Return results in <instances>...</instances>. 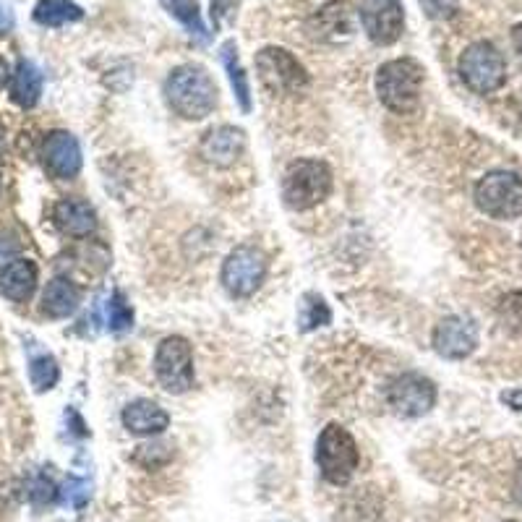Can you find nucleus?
<instances>
[{"label":"nucleus","instance_id":"nucleus-1","mask_svg":"<svg viewBox=\"0 0 522 522\" xmlns=\"http://www.w3.org/2000/svg\"><path fill=\"white\" fill-rule=\"evenodd\" d=\"M162 92H165L168 108L175 115H181L183 121H204L207 115L215 113L220 100L217 81L199 63H183L173 68Z\"/></svg>","mask_w":522,"mask_h":522},{"label":"nucleus","instance_id":"nucleus-2","mask_svg":"<svg viewBox=\"0 0 522 522\" xmlns=\"http://www.w3.org/2000/svg\"><path fill=\"white\" fill-rule=\"evenodd\" d=\"M335 188V175L324 160L301 157L293 160L282 175V201L293 212H308L329 199Z\"/></svg>","mask_w":522,"mask_h":522},{"label":"nucleus","instance_id":"nucleus-3","mask_svg":"<svg viewBox=\"0 0 522 522\" xmlns=\"http://www.w3.org/2000/svg\"><path fill=\"white\" fill-rule=\"evenodd\" d=\"M426 71L413 58H395L376 71V97L384 108L397 115L413 113L421 105Z\"/></svg>","mask_w":522,"mask_h":522},{"label":"nucleus","instance_id":"nucleus-4","mask_svg":"<svg viewBox=\"0 0 522 522\" xmlns=\"http://www.w3.org/2000/svg\"><path fill=\"white\" fill-rule=\"evenodd\" d=\"M316 465L319 473L332 486H345L353 481L355 470L361 465V449L353 434L340 423H327L316 439Z\"/></svg>","mask_w":522,"mask_h":522},{"label":"nucleus","instance_id":"nucleus-5","mask_svg":"<svg viewBox=\"0 0 522 522\" xmlns=\"http://www.w3.org/2000/svg\"><path fill=\"white\" fill-rule=\"evenodd\" d=\"M457 74L470 92L494 94L507 81V61L494 42L478 40L465 47V53L460 55Z\"/></svg>","mask_w":522,"mask_h":522},{"label":"nucleus","instance_id":"nucleus-6","mask_svg":"<svg viewBox=\"0 0 522 522\" xmlns=\"http://www.w3.org/2000/svg\"><path fill=\"white\" fill-rule=\"evenodd\" d=\"M261 87L275 97H293L308 87V71L288 47L267 45L254 58Z\"/></svg>","mask_w":522,"mask_h":522},{"label":"nucleus","instance_id":"nucleus-7","mask_svg":"<svg viewBox=\"0 0 522 522\" xmlns=\"http://www.w3.org/2000/svg\"><path fill=\"white\" fill-rule=\"evenodd\" d=\"M269 272V259L259 246L243 243L235 246L222 261L220 282L230 298H251L264 285Z\"/></svg>","mask_w":522,"mask_h":522},{"label":"nucleus","instance_id":"nucleus-8","mask_svg":"<svg viewBox=\"0 0 522 522\" xmlns=\"http://www.w3.org/2000/svg\"><path fill=\"white\" fill-rule=\"evenodd\" d=\"M476 207L494 220L522 217V178L512 170H491L476 183Z\"/></svg>","mask_w":522,"mask_h":522},{"label":"nucleus","instance_id":"nucleus-9","mask_svg":"<svg viewBox=\"0 0 522 522\" xmlns=\"http://www.w3.org/2000/svg\"><path fill=\"white\" fill-rule=\"evenodd\" d=\"M154 376L170 395H186L194 387V348L181 335H170L154 350Z\"/></svg>","mask_w":522,"mask_h":522},{"label":"nucleus","instance_id":"nucleus-10","mask_svg":"<svg viewBox=\"0 0 522 522\" xmlns=\"http://www.w3.org/2000/svg\"><path fill=\"white\" fill-rule=\"evenodd\" d=\"M436 397H439L436 384L418 371H405V374L395 376L384 389L387 405L392 408V413L402 415V418L426 415L436 405Z\"/></svg>","mask_w":522,"mask_h":522},{"label":"nucleus","instance_id":"nucleus-11","mask_svg":"<svg viewBox=\"0 0 522 522\" xmlns=\"http://www.w3.org/2000/svg\"><path fill=\"white\" fill-rule=\"evenodd\" d=\"M358 19L374 45L389 47L395 45L405 29V6L402 0H361Z\"/></svg>","mask_w":522,"mask_h":522},{"label":"nucleus","instance_id":"nucleus-12","mask_svg":"<svg viewBox=\"0 0 522 522\" xmlns=\"http://www.w3.org/2000/svg\"><path fill=\"white\" fill-rule=\"evenodd\" d=\"M42 168L50 178L55 181H71L81 173V144L74 134L68 131H50V134L42 139L40 147Z\"/></svg>","mask_w":522,"mask_h":522},{"label":"nucleus","instance_id":"nucleus-13","mask_svg":"<svg viewBox=\"0 0 522 522\" xmlns=\"http://www.w3.org/2000/svg\"><path fill=\"white\" fill-rule=\"evenodd\" d=\"M436 355L447 361H465L478 348V327L468 316H444L431 335Z\"/></svg>","mask_w":522,"mask_h":522},{"label":"nucleus","instance_id":"nucleus-14","mask_svg":"<svg viewBox=\"0 0 522 522\" xmlns=\"http://www.w3.org/2000/svg\"><path fill=\"white\" fill-rule=\"evenodd\" d=\"M246 152V131L238 126L209 128L199 141V157L215 168H233Z\"/></svg>","mask_w":522,"mask_h":522},{"label":"nucleus","instance_id":"nucleus-15","mask_svg":"<svg viewBox=\"0 0 522 522\" xmlns=\"http://www.w3.org/2000/svg\"><path fill=\"white\" fill-rule=\"evenodd\" d=\"M123 429L134 436H160L165 434V429L170 426V413L162 408L160 402L147 400V397H139V400L128 402L121 413Z\"/></svg>","mask_w":522,"mask_h":522},{"label":"nucleus","instance_id":"nucleus-16","mask_svg":"<svg viewBox=\"0 0 522 522\" xmlns=\"http://www.w3.org/2000/svg\"><path fill=\"white\" fill-rule=\"evenodd\" d=\"M53 220L58 230L71 238H89L97 230V215L89 201L79 199V196H66L55 204Z\"/></svg>","mask_w":522,"mask_h":522},{"label":"nucleus","instance_id":"nucleus-17","mask_svg":"<svg viewBox=\"0 0 522 522\" xmlns=\"http://www.w3.org/2000/svg\"><path fill=\"white\" fill-rule=\"evenodd\" d=\"M37 282H40L37 264L32 259H14L0 272V293L6 295L8 301L24 303L34 295Z\"/></svg>","mask_w":522,"mask_h":522},{"label":"nucleus","instance_id":"nucleus-18","mask_svg":"<svg viewBox=\"0 0 522 522\" xmlns=\"http://www.w3.org/2000/svg\"><path fill=\"white\" fill-rule=\"evenodd\" d=\"M81 303V290L76 288L74 282L66 280V277H55L45 285L42 290V303L40 311L47 319H68L71 314H76V308Z\"/></svg>","mask_w":522,"mask_h":522},{"label":"nucleus","instance_id":"nucleus-19","mask_svg":"<svg viewBox=\"0 0 522 522\" xmlns=\"http://www.w3.org/2000/svg\"><path fill=\"white\" fill-rule=\"evenodd\" d=\"M42 71L32 61H19L11 76V100L24 110H32L42 97Z\"/></svg>","mask_w":522,"mask_h":522},{"label":"nucleus","instance_id":"nucleus-20","mask_svg":"<svg viewBox=\"0 0 522 522\" xmlns=\"http://www.w3.org/2000/svg\"><path fill=\"white\" fill-rule=\"evenodd\" d=\"M220 61L228 71V79H230V87L235 92V100L241 105L243 113H251V84H248V76L243 71V63H241V55H238V45L233 40H228L225 45L220 47Z\"/></svg>","mask_w":522,"mask_h":522},{"label":"nucleus","instance_id":"nucleus-21","mask_svg":"<svg viewBox=\"0 0 522 522\" xmlns=\"http://www.w3.org/2000/svg\"><path fill=\"white\" fill-rule=\"evenodd\" d=\"M316 27H319V37L322 40H342V37H350L353 34V21H350V8L348 3H327V6L319 8V14L314 16Z\"/></svg>","mask_w":522,"mask_h":522},{"label":"nucleus","instance_id":"nucleus-22","mask_svg":"<svg viewBox=\"0 0 522 522\" xmlns=\"http://www.w3.org/2000/svg\"><path fill=\"white\" fill-rule=\"evenodd\" d=\"M34 21L42 27H68L76 21L84 19L81 6H76L74 0H40L34 6Z\"/></svg>","mask_w":522,"mask_h":522},{"label":"nucleus","instance_id":"nucleus-23","mask_svg":"<svg viewBox=\"0 0 522 522\" xmlns=\"http://www.w3.org/2000/svg\"><path fill=\"white\" fill-rule=\"evenodd\" d=\"M332 324V308L319 293H303L298 303V329L301 332H316V329Z\"/></svg>","mask_w":522,"mask_h":522},{"label":"nucleus","instance_id":"nucleus-24","mask_svg":"<svg viewBox=\"0 0 522 522\" xmlns=\"http://www.w3.org/2000/svg\"><path fill=\"white\" fill-rule=\"evenodd\" d=\"M173 457H175L173 444L162 442V439H152V442H147V444H139V447L134 449L131 460H134L136 465L144 470H160V468H165V465H170Z\"/></svg>","mask_w":522,"mask_h":522},{"label":"nucleus","instance_id":"nucleus-25","mask_svg":"<svg viewBox=\"0 0 522 522\" xmlns=\"http://www.w3.org/2000/svg\"><path fill=\"white\" fill-rule=\"evenodd\" d=\"M29 379H32V387L37 392H50L58 384V379H61V366H58V361L50 353L32 355V361H29Z\"/></svg>","mask_w":522,"mask_h":522},{"label":"nucleus","instance_id":"nucleus-26","mask_svg":"<svg viewBox=\"0 0 522 522\" xmlns=\"http://www.w3.org/2000/svg\"><path fill=\"white\" fill-rule=\"evenodd\" d=\"M134 327V306L126 301L121 290H115L108 301V329L115 335H123Z\"/></svg>","mask_w":522,"mask_h":522},{"label":"nucleus","instance_id":"nucleus-27","mask_svg":"<svg viewBox=\"0 0 522 522\" xmlns=\"http://www.w3.org/2000/svg\"><path fill=\"white\" fill-rule=\"evenodd\" d=\"M162 3H165V8H168L175 19L181 21L183 27H188L194 34H204V24H201L196 0H162Z\"/></svg>","mask_w":522,"mask_h":522},{"label":"nucleus","instance_id":"nucleus-28","mask_svg":"<svg viewBox=\"0 0 522 522\" xmlns=\"http://www.w3.org/2000/svg\"><path fill=\"white\" fill-rule=\"evenodd\" d=\"M499 319H502L509 329L522 332V290L507 293L502 301H499Z\"/></svg>","mask_w":522,"mask_h":522},{"label":"nucleus","instance_id":"nucleus-29","mask_svg":"<svg viewBox=\"0 0 522 522\" xmlns=\"http://www.w3.org/2000/svg\"><path fill=\"white\" fill-rule=\"evenodd\" d=\"M29 496H32L34 504H50V502H55L58 489H55V483L50 481L47 476H37L34 478L32 486H29Z\"/></svg>","mask_w":522,"mask_h":522},{"label":"nucleus","instance_id":"nucleus-30","mask_svg":"<svg viewBox=\"0 0 522 522\" xmlns=\"http://www.w3.org/2000/svg\"><path fill=\"white\" fill-rule=\"evenodd\" d=\"M66 499L74 504L76 509H81L89 499V483L81 481V478H68L66 483Z\"/></svg>","mask_w":522,"mask_h":522},{"label":"nucleus","instance_id":"nucleus-31","mask_svg":"<svg viewBox=\"0 0 522 522\" xmlns=\"http://www.w3.org/2000/svg\"><path fill=\"white\" fill-rule=\"evenodd\" d=\"M238 3H241V0H212L209 11H212V24H215V29L220 27V24H225V21L233 19Z\"/></svg>","mask_w":522,"mask_h":522},{"label":"nucleus","instance_id":"nucleus-32","mask_svg":"<svg viewBox=\"0 0 522 522\" xmlns=\"http://www.w3.org/2000/svg\"><path fill=\"white\" fill-rule=\"evenodd\" d=\"M421 3L431 19H444V16L455 14L457 8V0H421Z\"/></svg>","mask_w":522,"mask_h":522},{"label":"nucleus","instance_id":"nucleus-33","mask_svg":"<svg viewBox=\"0 0 522 522\" xmlns=\"http://www.w3.org/2000/svg\"><path fill=\"white\" fill-rule=\"evenodd\" d=\"M502 402L507 405V408L515 410V413H522V387L507 389V392H502Z\"/></svg>","mask_w":522,"mask_h":522},{"label":"nucleus","instance_id":"nucleus-34","mask_svg":"<svg viewBox=\"0 0 522 522\" xmlns=\"http://www.w3.org/2000/svg\"><path fill=\"white\" fill-rule=\"evenodd\" d=\"M11 29H14V16H11V11L0 3V34H8Z\"/></svg>","mask_w":522,"mask_h":522},{"label":"nucleus","instance_id":"nucleus-35","mask_svg":"<svg viewBox=\"0 0 522 522\" xmlns=\"http://www.w3.org/2000/svg\"><path fill=\"white\" fill-rule=\"evenodd\" d=\"M8 504H11V483L0 476V512H6Z\"/></svg>","mask_w":522,"mask_h":522},{"label":"nucleus","instance_id":"nucleus-36","mask_svg":"<svg viewBox=\"0 0 522 522\" xmlns=\"http://www.w3.org/2000/svg\"><path fill=\"white\" fill-rule=\"evenodd\" d=\"M512 496H515V502L522 507V465H520V470L515 473V483H512Z\"/></svg>","mask_w":522,"mask_h":522},{"label":"nucleus","instance_id":"nucleus-37","mask_svg":"<svg viewBox=\"0 0 522 522\" xmlns=\"http://www.w3.org/2000/svg\"><path fill=\"white\" fill-rule=\"evenodd\" d=\"M512 45H515L517 53L522 55V21H520V24H517L515 29H512Z\"/></svg>","mask_w":522,"mask_h":522},{"label":"nucleus","instance_id":"nucleus-38","mask_svg":"<svg viewBox=\"0 0 522 522\" xmlns=\"http://www.w3.org/2000/svg\"><path fill=\"white\" fill-rule=\"evenodd\" d=\"M8 81H11V71H8V63L0 58V89L6 87Z\"/></svg>","mask_w":522,"mask_h":522},{"label":"nucleus","instance_id":"nucleus-39","mask_svg":"<svg viewBox=\"0 0 522 522\" xmlns=\"http://www.w3.org/2000/svg\"><path fill=\"white\" fill-rule=\"evenodd\" d=\"M3 147H6V131H3V123H0V154H3Z\"/></svg>","mask_w":522,"mask_h":522},{"label":"nucleus","instance_id":"nucleus-40","mask_svg":"<svg viewBox=\"0 0 522 522\" xmlns=\"http://www.w3.org/2000/svg\"><path fill=\"white\" fill-rule=\"evenodd\" d=\"M507 522H517V520H507Z\"/></svg>","mask_w":522,"mask_h":522}]
</instances>
